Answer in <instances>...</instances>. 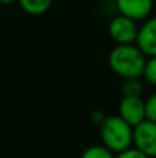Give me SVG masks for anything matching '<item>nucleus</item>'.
I'll list each match as a JSON object with an SVG mask.
<instances>
[{
	"instance_id": "obj_5",
	"label": "nucleus",
	"mask_w": 156,
	"mask_h": 158,
	"mask_svg": "<svg viewBox=\"0 0 156 158\" xmlns=\"http://www.w3.org/2000/svg\"><path fill=\"white\" fill-rule=\"evenodd\" d=\"M119 117L134 128L145 119V103L138 96H123L119 103Z\"/></svg>"
},
{
	"instance_id": "obj_11",
	"label": "nucleus",
	"mask_w": 156,
	"mask_h": 158,
	"mask_svg": "<svg viewBox=\"0 0 156 158\" xmlns=\"http://www.w3.org/2000/svg\"><path fill=\"white\" fill-rule=\"evenodd\" d=\"M142 77L146 83H149L151 86H156V56L146 58L145 67H144V71H142Z\"/></svg>"
},
{
	"instance_id": "obj_14",
	"label": "nucleus",
	"mask_w": 156,
	"mask_h": 158,
	"mask_svg": "<svg viewBox=\"0 0 156 158\" xmlns=\"http://www.w3.org/2000/svg\"><path fill=\"white\" fill-rule=\"evenodd\" d=\"M104 119H105V115L102 114V112H96V114L93 115V121L96 123H98V125H101Z\"/></svg>"
},
{
	"instance_id": "obj_9",
	"label": "nucleus",
	"mask_w": 156,
	"mask_h": 158,
	"mask_svg": "<svg viewBox=\"0 0 156 158\" xmlns=\"http://www.w3.org/2000/svg\"><path fill=\"white\" fill-rule=\"evenodd\" d=\"M122 92H123V96H138L140 97L144 92L142 82L140 81V78H126L122 86Z\"/></svg>"
},
{
	"instance_id": "obj_6",
	"label": "nucleus",
	"mask_w": 156,
	"mask_h": 158,
	"mask_svg": "<svg viewBox=\"0 0 156 158\" xmlns=\"http://www.w3.org/2000/svg\"><path fill=\"white\" fill-rule=\"evenodd\" d=\"M116 8L119 14L141 21L149 17L154 10V0H116Z\"/></svg>"
},
{
	"instance_id": "obj_13",
	"label": "nucleus",
	"mask_w": 156,
	"mask_h": 158,
	"mask_svg": "<svg viewBox=\"0 0 156 158\" xmlns=\"http://www.w3.org/2000/svg\"><path fill=\"white\" fill-rule=\"evenodd\" d=\"M115 158H149V157L145 156L144 153H141L138 148L129 147V148H126V150L118 153V156H116Z\"/></svg>"
},
{
	"instance_id": "obj_4",
	"label": "nucleus",
	"mask_w": 156,
	"mask_h": 158,
	"mask_svg": "<svg viewBox=\"0 0 156 158\" xmlns=\"http://www.w3.org/2000/svg\"><path fill=\"white\" fill-rule=\"evenodd\" d=\"M135 22L137 21L119 14L118 17H115V18L109 22L108 31H109L111 38L118 44L135 43L137 33H138V27Z\"/></svg>"
},
{
	"instance_id": "obj_1",
	"label": "nucleus",
	"mask_w": 156,
	"mask_h": 158,
	"mask_svg": "<svg viewBox=\"0 0 156 158\" xmlns=\"http://www.w3.org/2000/svg\"><path fill=\"white\" fill-rule=\"evenodd\" d=\"M109 67L120 78H140L142 77L146 56L138 49L137 44H118L108 57Z\"/></svg>"
},
{
	"instance_id": "obj_7",
	"label": "nucleus",
	"mask_w": 156,
	"mask_h": 158,
	"mask_svg": "<svg viewBox=\"0 0 156 158\" xmlns=\"http://www.w3.org/2000/svg\"><path fill=\"white\" fill-rule=\"evenodd\" d=\"M135 44L146 57L156 56V17L146 19L145 24L138 28Z\"/></svg>"
},
{
	"instance_id": "obj_15",
	"label": "nucleus",
	"mask_w": 156,
	"mask_h": 158,
	"mask_svg": "<svg viewBox=\"0 0 156 158\" xmlns=\"http://www.w3.org/2000/svg\"><path fill=\"white\" fill-rule=\"evenodd\" d=\"M14 2H17V0H0L2 4H11V3H14Z\"/></svg>"
},
{
	"instance_id": "obj_10",
	"label": "nucleus",
	"mask_w": 156,
	"mask_h": 158,
	"mask_svg": "<svg viewBox=\"0 0 156 158\" xmlns=\"http://www.w3.org/2000/svg\"><path fill=\"white\" fill-rule=\"evenodd\" d=\"M80 158H115V156L104 144L102 146L96 144V146H90V147L86 148L82 153V157Z\"/></svg>"
},
{
	"instance_id": "obj_2",
	"label": "nucleus",
	"mask_w": 156,
	"mask_h": 158,
	"mask_svg": "<svg viewBox=\"0 0 156 158\" xmlns=\"http://www.w3.org/2000/svg\"><path fill=\"white\" fill-rule=\"evenodd\" d=\"M102 144L112 153H120L133 146V126L119 115L105 117L99 125Z\"/></svg>"
},
{
	"instance_id": "obj_16",
	"label": "nucleus",
	"mask_w": 156,
	"mask_h": 158,
	"mask_svg": "<svg viewBox=\"0 0 156 158\" xmlns=\"http://www.w3.org/2000/svg\"><path fill=\"white\" fill-rule=\"evenodd\" d=\"M154 8L156 10V0H154Z\"/></svg>"
},
{
	"instance_id": "obj_12",
	"label": "nucleus",
	"mask_w": 156,
	"mask_h": 158,
	"mask_svg": "<svg viewBox=\"0 0 156 158\" xmlns=\"http://www.w3.org/2000/svg\"><path fill=\"white\" fill-rule=\"evenodd\" d=\"M144 103H145V119L156 122V92L152 93Z\"/></svg>"
},
{
	"instance_id": "obj_3",
	"label": "nucleus",
	"mask_w": 156,
	"mask_h": 158,
	"mask_svg": "<svg viewBox=\"0 0 156 158\" xmlns=\"http://www.w3.org/2000/svg\"><path fill=\"white\" fill-rule=\"evenodd\" d=\"M133 144L149 158H156V122L144 119L133 128Z\"/></svg>"
},
{
	"instance_id": "obj_8",
	"label": "nucleus",
	"mask_w": 156,
	"mask_h": 158,
	"mask_svg": "<svg viewBox=\"0 0 156 158\" xmlns=\"http://www.w3.org/2000/svg\"><path fill=\"white\" fill-rule=\"evenodd\" d=\"M25 13L30 15H41L51 7L53 0H17Z\"/></svg>"
}]
</instances>
